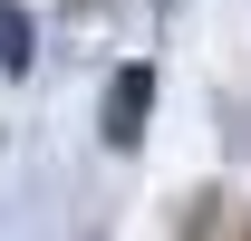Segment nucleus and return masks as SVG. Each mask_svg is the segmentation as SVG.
I'll return each instance as SVG.
<instances>
[{
  "label": "nucleus",
  "instance_id": "obj_1",
  "mask_svg": "<svg viewBox=\"0 0 251 241\" xmlns=\"http://www.w3.org/2000/svg\"><path fill=\"white\" fill-rule=\"evenodd\" d=\"M145 106H155V77H145V68H126L116 87H106V135L135 145V135H145Z\"/></svg>",
  "mask_w": 251,
  "mask_h": 241
}]
</instances>
